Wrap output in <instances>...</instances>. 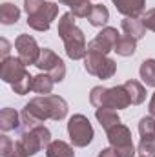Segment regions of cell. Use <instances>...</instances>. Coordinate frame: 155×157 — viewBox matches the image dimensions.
<instances>
[{
	"label": "cell",
	"mask_w": 155,
	"mask_h": 157,
	"mask_svg": "<svg viewBox=\"0 0 155 157\" xmlns=\"http://www.w3.org/2000/svg\"><path fill=\"white\" fill-rule=\"evenodd\" d=\"M135 49H137V40L128 35H120L113 51H117V55H120V57H131L135 53Z\"/></svg>",
	"instance_id": "d4e9b609"
},
{
	"label": "cell",
	"mask_w": 155,
	"mask_h": 157,
	"mask_svg": "<svg viewBox=\"0 0 155 157\" xmlns=\"http://www.w3.org/2000/svg\"><path fill=\"white\" fill-rule=\"evenodd\" d=\"M97 157H119L115 154V150H113V148H104V150H100V152H99V155Z\"/></svg>",
	"instance_id": "f546056e"
},
{
	"label": "cell",
	"mask_w": 155,
	"mask_h": 157,
	"mask_svg": "<svg viewBox=\"0 0 155 157\" xmlns=\"http://www.w3.org/2000/svg\"><path fill=\"white\" fill-rule=\"evenodd\" d=\"M119 31L115 28H102V31L91 40L88 42V51L91 53H102V55H108L110 51L115 49V44L119 40Z\"/></svg>",
	"instance_id": "4fadbf2b"
},
{
	"label": "cell",
	"mask_w": 155,
	"mask_h": 157,
	"mask_svg": "<svg viewBox=\"0 0 155 157\" xmlns=\"http://www.w3.org/2000/svg\"><path fill=\"white\" fill-rule=\"evenodd\" d=\"M89 102L95 108H110V110H124L131 104L124 84L122 86H113V88L95 86L89 91Z\"/></svg>",
	"instance_id": "277c9868"
},
{
	"label": "cell",
	"mask_w": 155,
	"mask_h": 157,
	"mask_svg": "<svg viewBox=\"0 0 155 157\" xmlns=\"http://www.w3.org/2000/svg\"><path fill=\"white\" fill-rule=\"evenodd\" d=\"M124 88H126V91H128V95H130V101H131V104H142L144 102V99H146V90H144V86L139 82V80H126L124 82Z\"/></svg>",
	"instance_id": "d6986e66"
},
{
	"label": "cell",
	"mask_w": 155,
	"mask_h": 157,
	"mask_svg": "<svg viewBox=\"0 0 155 157\" xmlns=\"http://www.w3.org/2000/svg\"><path fill=\"white\" fill-rule=\"evenodd\" d=\"M18 141H20V144H22V148L26 150L28 155H37L42 148L49 146L51 133H49V130L44 124H40L37 128H33V130L22 132V135H20Z\"/></svg>",
	"instance_id": "ba28073f"
},
{
	"label": "cell",
	"mask_w": 155,
	"mask_h": 157,
	"mask_svg": "<svg viewBox=\"0 0 155 157\" xmlns=\"http://www.w3.org/2000/svg\"><path fill=\"white\" fill-rule=\"evenodd\" d=\"M44 2H46V0H24V9H26L28 17H29V15H33L40 6L44 4Z\"/></svg>",
	"instance_id": "83f0119b"
},
{
	"label": "cell",
	"mask_w": 155,
	"mask_h": 157,
	"mask_svg": "<svg viewBox=\"0 0 155 157\" xmlns=\"http://www.w3.org/2000/svg\"><path fill=\"white\" fill-rule=\"evenodd\" d=\"M0 154L2 157H29L22 148L20 141H11L7 135L0 137Z\"/></svg>",
	"instance_id": "2e32d148"
},
{
	"label": "cell",
	"mask_w": 155,
	"mask_h": 157,
	"mask_svg": "<svg viewBox=\"0 0 155 157\" xmlns=\"http://www.w3.org/2000/svg\"><path fill=\"white\" fill-rule=\"evenodd\" d=\"M120 28L124 31V35L131 37L135 40H141L146 35V26L142 22V18H131V17H126L122 22H120Z\"/></svg>",
	"instance_id": "9a60e30c"
},
{
	"label": "cell",
	"mask_w": 155,
	"mask_h": 157,
	"mask_svg": "<svg viewBox=\"0 0 155 157\" xmlns=\"http://www.w3.org/2000/svg\"><path fill=\"white\" fill-rule=\"evenodd\" d=\"M141 157H142V155H141Z\"/></svg>",
	"instance_id": "1f68e13d"
},
{
	"label": "cell",
	"mask_w": 155,
	"mask_h": 157,
	"mask_svg": "<svg viewBox=\"0 0 155 157\" xmlns=\"http://www.w3.org/2000/svg\"><path fill=\"white\" fill-rule=\"evenodd\" d=\"M57 15H59V6L53 2H44L33 15L28 17V26L35 31H47Z\"/></svg>",
	"instance_id": "30bf717a"
},
{
	"label": "cell",
	"mask_w": 155,
	"mask_h": 157,
	"mask_svg": "<svg viewBox=\"0 0 155 157\" xmlns=\"http://www.w3.org/2000/svg\"><path fill=\"white\" fill-rule=\"evenodd\" d=\"M20 18V9L11 4V2H4L0 6V22L4 26H11V24H17Z\"/></svg>",
	"instance_id": "cb8c5ba5"
},
{
	"label": "cell",
	"mask_w": 155,
	"mask_h": 157,
	"mask_svg": "<svg viewBox=\"0 0 155 157\" xmlns=\"http://www.w3.org/2000/svg\"><path fill=\"white\" fill-rule=\"evenodd\" d=\"M20 113L13 108H4L0 112V130L2 132H11L20 126Z\"/></svg>",
	"instance_id": "e0dca14e"
},
{
	"label": "cell",
	"mask_w": 155,
	"mask_h": 157,
	"mask_svg": "<svg viewBox=\"0 0 155 157\" xmlns=\"http://www.w3.org/2000/svg\"><path fill=\"white\" fill-rule=\"evenodd\" d=\"M66 115H68V102L60 95H40V97H35L24 106V110L20 113L22 132L37 128L40 124H44V121H47V119L62 121Z\"/></svg>",
	"instance_id": "6da1fadb"
},
{
	"label": "cell",
	"mask_w": 155,
	"mask_h": 157,
	"mask_svg": "<svg viewBox=\"0 0 155 157\" xmlns=\"http://www.w3.org/2000/svg\"><path fill=\"white\" fill-rule=\"evenodd\" d=\"M35 66L39 68L40 71L47 73L55 82H62L64 77H66V64H64V60L55 51H51L49 48L40 49V57Z\"/></svg>",
	"instance_id": "9c48e42d"
},
{
	"label": "cell",
	"mask_w": 155,
	"mask_h": 157,
	"mask_svg": "<svg viewBox=\"0 0 155 157\" xmlns=\"http://www.w3.org/2000/svg\"><path fill=\"white\" fill-rule=\"evenodd\" d=\"M141 143L137 152L142 157H155V117H142L139 122Z\"/></svg>",
	"instance_id": "8fae6325"
},
{
	"label": "cell",
	"mask_w": 155,
	"mask_h": 157,
	"mask_svg": "<svg viewBox=\"0 0 155 157\" xmlns=\"http://www.w3.org/2000/svg\"><path fill=\"white\" fill-rule=\"evenodd\" d=\"M139 75L142 78V82L146 86H152L155 88V59H148L141 64V70H139Z\"/></svg>",
	"instance_id": "484cf974"
},
{
	"label": "cell",
	"mask_w": 155,
	"mask_h": 157,
	"mask_svg": "<svg viewBox=\"0 0 155 157\" xmlns=\"http://www.w3.org/2000/svg\"><path fill=\"white\" fill-rule=\"evenodd\" d=\"M148 110H150V115L155 117V93L152 95V101H150V108H148Z\"/></svg>",
	"instance_id": "4dcf8cb0"
},
{
	"label": "cell",
	"mask_w": 155,
	"mask_h": 157,
	"mask_svg": "<svg viewBox=\"0 0 155 157\" xmlns=\"http://www.w3.org/2000/svg\"><path fill=\"white\" fill-rule=\"evenodd\" d=\"M0 46H2V49H0V55H2V60L4 59H7V53H9V42L6 39L0 40Z\"/></svg>",
	"instance_id": "f1b7e54d"
},
{
	"label": "cell",
	"mask_w": 155,
	"mask_h": 157,
	"mask_svg": "<svg viewBox=\"0 0 155 157\" xmlns=\"http://www.w3.org/2000/svg\"><path fill=\"white\" fill-rule=\"evenodd\" d=\"M0 78L7 82L17 95H26L31 90L33 77L26 70V64L18 57H7L0 64Z\"/></svg>",
	"instance_id": "3957f363"
},
{
	"label": "cell",
	"mask_w": 155,
	"mask_h": 157,
	"mask_svg": "<svg viewBox=\"0 0 155 157\" xmlns=\"http://www.w3.org/2000/svg\"><path fill=\"white\" fill-rule=\"evenodd\" d=\"M142 22H144L146 29H150V31H153L155 33V7L148 9V11H144V15H142Z\"/></svg>",
	"instance_id": "4316f807"
},
{
	"label": "cell",
	"mask_w": 155,
	"mask_h": 157,
	"mask_svg": "<svg viewBox=\"0 0 155 157\" xmlns=\"http://www.w3.org/2000/svg\"><path fill=\"white\" fill-rule=\"evenodd\" d=\"M88 20H89V24L95 26V28L106 26V22L110 20V11H108V7L102 6V4H93L91 13L88 15Z\"/></svg>",
	"instance_id": "ffe728a7"
},
{
	"label": "cell",
	"mask_w": 155,
	"mask_h": 157,
	"mask_svg": "<svg viewBox=\"0 0 155 157\" xmlns=\"http://www.w3.org/2000/svg\"><path fill=\"white\" fill-rule=\"evenodd\" d=\"M75 15L64 13L59 20V37L64 42L66 48V55L73 60L84 59L88 55V44H86V37L82 33V29H78L75 26Z\"/></svg>",
	"instance_id": "7a4b0ae2"
},
{
	"label": "cell",
	"mask_w": 155,
	"mask_h": 157,
	"mask_svg": "<svg viewBox=\"0 0 155 157\" xmlns=\"http://www.w3.org/2000/svg\"><path fill=\"white\" fill-rule=\"evenodd\" d=\"M53 84H55V80L49 77L47 73H39L37 77H33L31 91H35V93H39V95H51Z\"/></svg>",
	"instance_id": "44dd1931"
},
{
	"label": "cell",
	"mask_w": 155,
	"mask_h": 157,
	"mask_svg": "<svg viewBox=\"0 0 155 157\" xmlns=\"http://www.w3.org/2000/svg\"><path fill=\"white\" fill-rule=\"evenodd\" d=\"M84 68L89 75H95L102 80L112 78L117 71V64L113 59H110L108 55L91 53V51H88V55L84 57Z\"/></svg>",
	"instance_id": "52a82bcc"
},
{
	"label": "cell",
	"mask_w": 155,
	"mask_h": 157,
	"mask_svg": "<svg viewBox=\"0 0 155 157\" xmlns=\"http://www.w3.org/2000/svg\"><path fill=\"white\" fill-rule=\"evenodd\" d=\"M15 48L18 51V59L26 66H29V64L35 66L37 64V60H39V57H40V48H39V44H37V40L33 39L31 35H26V33L18 35L17 40H15Z\"/></svg>",
	"instance_id": "7c38bea8"
},
{
	"label": "cell",
	"mask_w": 155,
	"mask_h": 157,
	"mask_svg": "<svg viewBox=\"0 0 155 157\" xmlns=\"http://www.w3.org/2000/svg\"><path fill=\"white\" fill-rule=\"evenodd\" d=\"M115 4L117 11L124 17L139 18V15H144L146 11V0H112Z\"/></svg>",
	"instance_id": "5bb4252c"
},
{
	"label": "cell",
	"mask_w": 155,
	"mask_h": 157,
	"mask_svg": "<svg viewBox=\"0 0 155 157\" xmlns=\"http://www.w3.org/2000/svg\"><path fill=\"white\" fill-rule=\"evenodd\" d=\"M59 2L68 6L77 18H88V15L91 13V7H93V4H89V0H59Z\"/></svg>",
	"instance_id": "603a6c76"
},
{
	"label": "cell",
	"mask_w": 155,
	"mask_h": 157,
	"mask_svg": "<svg viewBox=\"0 0 155 157\" xmlns=\"http://www.w3.org/2000/svg\"><path fill=\"white\" fill-rule=\"evenodd\" d=\"M68 133H70V141L73 146L84 148L93 141V126L89 122V119L82 113H77L68 121Z\"/></svg>",
	"instance_id": "5b68a950"
},
{
	"label": "cell",
	"mask_w": 155,
	"mask_h": 157,
	"mask_svg": "<svg viewBox=\"0 0 155 157\" xmlns=\"http://www.w3.org/2000/svg\"><path fill=\"white\" fill-rule=\"evenodd\" d=\"M95 117H97V121L100 122V126H102L106 132L112 130L113 126H117V124L120 122L119 113H117L115 110H110V108H97Z\"/></svg>",
	"instance_id": "ac0fdd59"
},
{
	"label": "cell",
	"mask_w": 155,
	"mask_h": 157,
	"mask_svg": "<svg viewBox=\"0 0 155 157\" xmlns=\"http://www.w3.org/2000/svg\"><path fill=\"white\" fill-rule=\"evenodd\" d=\"M106 135H108V141H110L112 148L115 150V154L119 157H133L137 154V150L133 146V141H131V132L122 122H119L112 130H108Z\"/></svg>",
	"instance_id": "8992f818"
},
{
	"label": "cell",
	"mask_w": 155,
	"mask_h": 157,
	"mask_svg": "<svg viewBox=\"0 0 155 157\" xmlns=\"http://www.w3.org/2000/svg\"><path fill=\"white\" fill-rule=\"evenodd\" d=\"M46 157H75L73 148L64 141H51L46 148Z\"/></svg>",
	"instance_id": "7402d4cb"
}]
</instances>
